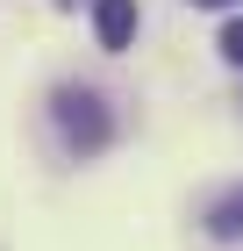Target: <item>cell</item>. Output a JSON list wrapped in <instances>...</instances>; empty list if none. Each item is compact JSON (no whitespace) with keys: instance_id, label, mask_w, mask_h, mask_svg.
<instances>
[{"instance_id":"3957f363","label":"cell","mask_w":243,"mask_h":251,"mask_svg":"<svg viewBox=\"0 0 243 251\" xmlns=\"http://www.w3.org/2000/svg\"><path fill=\"white\" fill-rule=\"evenodd\" d=\"M200 223H207V237H215V244H236V237H243V179H236V187H222L215 201H207Z\"/></svg>"},{"instance_id":"277c9868","label":"cell","mask_w":243,"mask_h":251,"mask_svg":"<svg viewBox=\"0 0 243 251\" xmlns=\"http://www.w3.org/2000/svg\"><path fill=\"white\" fill-rule=\"evenodd\" d=\"M222 58L243 72V15H229V22H222Z\"/></svg>"},{"instance_id":"8992f818","label":"cell","mask_w":243,"mask_h":251,"mask_svg":"<svg viewBox=\"0 0 243 251\" xmlns=\"http://www.w3.org/2000/svg\"><path fill=\"white\" fill-rule=\"evenodd\" d=\"M57 7H72V0H57Z\"/></svg>"},{"instance_id":"6da1fadb","label":"cell","mask_w":243,"mask_h":251,"mask_svg":"<svg viewBox=\"0 0 243 251\" xmlns=\"http://www.w3.org/2000/svg\"><path fill=\"white\" fill-rule=\"evenodd\" d=\"M50 122H57V136H65L72 158H100L114 144V108H108L100 86H86V79H65L50 94Z\"/></svg>"},{"instance_id":"7a4b0ae2","label":"cell","mask_w":243,"mask_h":251,"mask_svg":"<svg viewBox=\"0 0 243 251\" xmlns=\"http://www.w3.org/2000/svg\"><path fill=\"white\" fill-rule=\"evenodd\" d=\"M136 0H93V36H100V50H129L136 43Z\"/></svg>"},{"instance_id":"5b68a950","label":"cell","mask_w":243,"mask_h":251,"mask_svg":"<svg viewBox=\"0 0 243 251\" xmlns=\"http://www.w3.org/2000/svg\"><path fill=\"white\" fill-rule=\"evenodd\" d=\"M193 7H236V0H193Z\"/></svg>"}]
</instances>
